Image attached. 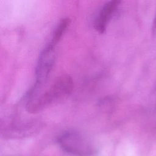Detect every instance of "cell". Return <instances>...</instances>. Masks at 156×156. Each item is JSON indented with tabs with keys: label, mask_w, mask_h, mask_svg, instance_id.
Returning <instances> with one entry per match:
<instances>
[{
	"label": "cell",
	"mask_w": 156,
	"mask_h": 156,
	"mask_svg": "<svg viewBox=\"0 0 156 156\" xmlns=\"http://www.w3.org/2000/svg\"><path fill=\"white\" fill-rule=\"evenodd\" d=\"M74 88L72 77L63 74L57 77L44 92H38L26 98V110L31 113H37L54 102L69 94Z\"/></svg>",
	"instance_id": "obj_1"
},
{
	"label": "cell",
	"mask_w": 156,
	"mask_h": 156,
	"mask_svg": "<svg viewBox=\"0 0 156 156\" xmlns=\"http://www.w3.org/2000/svg\"><path fill=\"white\" fill-rule=\"evenodd\" d=\"M57 140L63 151L74 156H95L99 152L97 144L78 131H65L59 135Z\"/></svg>",
	"instance_id": "obj_2"
},
{
	"label": "cell",
	"mask_w": 156,
	"mask_h": 156,
	"mask_svg": "<svg viewBox=\"0 0 156 156\" xmlns=\"http://www.w3.org/2000/svg\"><path fill=\"white\" fill-rule=\"evenodd\" d=\"M43 124L38 119L15 121L1 126V133L5 138H21L38 133Z\"/></svg>",
	"instance_id": "obj_3"
},
{
	"label": "cell",
	"mask_w": 156,
	"mask_h": 156,
	"mask_svg": "<svg viewBox=\"0 0 156 156\" xmlns=\"http://www.w3.org/2000/svg\"><path fill=\"white\" fill-rule=\"evenodd\" d=\"M55 59V47L47 44L40 52L35 68V83L34 86L40 88L46 82L53 68Z\"/></svg>",
	"instance_id": "obj_4"
},
{
	"label": "cell",
	"mask_w": 156,
	"mask_h": 156,
	"mask_svg": "<svg viewBox=\"0 0 156 156\" xmlns=\"http://www.w3.org/2000/svg\"><path fill=\"white\" fill-rule=\"evenodd\" d=\"M120 3V1H110L102 6L94 23V27L99 34L105 32L108 23L118 10Z\"/></svg>",
	"instance_id": "obj_5"
},
{
	"label": "cell",
	"mask_w": 156,
	"mask_h": 156,
	"mask_svg": "<svg viewBox=\"0 0 156 156\" xmlns=\"http://www.w3.org/2000/svg\"><path fill=\"white\" fill-rule=\"evenodd\" d=\"M69 24L70 20L68 18H64L62 19L55 28L54 32L51 37V40L48 44L53 47H55V46L62 38L63 34L69 26Z\"/></svg>",
	"instance_id": "obj_6"
},
{
	"label": "cell",
	"mask_w": 156,
	"mask_h": 156,
	"mask_svg": "<svg viewBox=\"0 0 156 156\" xmlns=\"http://www.w3.org/2000/svg\"><path fill=\"white\" fill-rule=\"evenodd\" d=\"M152 30L155 32L156 31V15H155V18L154 20V21H153V24H152Z\"/></svg>",
	"instance_id": "obj_7"
}]
</instances>
